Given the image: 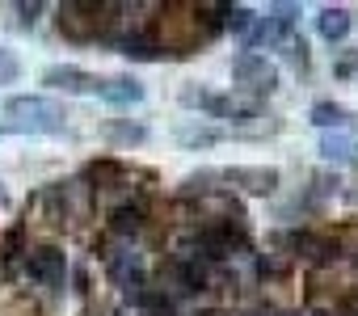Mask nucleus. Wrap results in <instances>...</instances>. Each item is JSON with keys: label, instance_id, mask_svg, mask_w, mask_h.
<instances>
[{"label": "nucleus", "instance_id": "1", "mask_svg": "<svg viewBox=\"0 0 358 316\" xmlns=\"http://www.w3.org/2000/svg\"><path fill=\"white\" fill-rule=\"evenodd\" d=\"M5 118H9V131H38V135H59L64 131V106L43 97V93H30V97H9L5 101Z\"/></svg>", "mask_w": 358, "mask_h": 316}, {"label": "nucleus", "instance_id": "2", "mask_svg": "<svg viewBox=\"0 0 358 316\" xmlns=\"http://www.w3.org/2000/svg\"><path fill=\"white\" fill-rule=\"evenodd\" d=\"M232 80L245 89V93H274L278 89V68L266 59V55H257V51H241L236 59H232Z\"/></svg>", "mask_w": 358, "mask_h": 316}, {"label": "nucleus", "instance_id": "3", "mask_svg": "<svg viewBox=\"0 0 358 316\" xmlns=\"http://www.w3.org/2000/svg\"><path fill=\"white\" fill-rule=\"evenodd\" d=\"M101 13H106V9H97V5H80V0L64 5V9H59V30H64V38H72V43H89V38H97V34H101Z\"/></svg>", "mask_w": 358, "mask_h": 316}, {"label": "nucleus", "instance_id": "4", "mask_svg": "<svg viewBox=\"0 0 358 316\" xmlns=\"http://www.w3.org/2000/svg\"><path fill=\"white\" fill-rule=\"evenodd\" d=\"M43 85H47L51 93H93V97H97L101 76H93V72H85V68H72V64H55V68L43 72Z\"/></svg>", "mask_w": 358, "mask_h": 316}, {"label": "nucleus", "instance_id": "5", "mask_svg": "<svg viewBox=\"0 0 358 316\" xmlns=\"http://www.w3.org/2000/svg\"><path fill=\"white\" fill-rule=\"evenodd\" d=\"M220 178L249 190V194H274L278 190V169H266V165H236V169H224Z\"/></svg>", "mask_w": 358, "mask_h": 316}, {"label": "nucleus", "instance_id": "6", "mask_svg": "<svg viewBox=\"0 0 358 316\" xmlns=\"http://www.w3.org/2000/svg\"><path fill=\"white\" fill-rule=\"evenodd\" d=\"M30 278H38L43 287H64V274H68V261H64V253L55 249V245H38L34 253H30Z\"/></svg>", "mask_w": 358, "mask_h": 316}, {"label": "nucleus", "instance_id": "7", "mask_svg": "<svg viewBox=\"0 0 358 316\" xmlns=\"http://www.w3.org/2000/svg\"><path fill=\"white\" fill-rule=\"evenodd\" d=\"M350 30H354V13H350V9H341V5H324V9L316 13V34H320L324 43H345Z\"/></svg>", "mask_w": 358, "mask_h": 316}, {"label": "nucleus", "instance_id": "8", "mask_svg": "<svg viewBox=\"0 0 358 316\" xmlns=\"http://www.w3.org/2000/svg\"><path fill=\"white\" fill-rule=\"evenodd\" d=\"M97 97H106V101H114V106H135V101L148 97V89H143L135 76H110V80L97 85Z\"/></svg>", "mask_w": 358, "mask_h": 316}, {"label": "nucleus", "instance_id": "9", "mask_svg": "<svg viewBox=\"0 0 358 316\" xmlns=\"http://www.w3.org/2000/svg\"><path fill=\"white\" fill-rule=\"evenodd\" d=\"M308 118H312L320 131H350V127H354V114H350L345 106H337V101H316V106L308 110Z\"/></svg>", "mask_w": 358, "mask_h": 316}, {"label": "nucleus", "instance_id": "10", "mask_svg": "<svg viewBox=\"0 0 358 316\" xmlns=\"http://www.w3.org/2000/svg\"><path fill=\"white\" fill-rule=\"evenodd\" d=\"M295 17H299V9H295V5H274V9L262 17L266 43H278V38H287V34L295 30Z\"/></svg>", "mask_w": 358, "mask_h": 316}, {"label": "nucleus", "instance_id": "11", "mask_svg": "<svg viewBox=\"0 0 358 316\" xmlns=\"http://www.w3.org/2000/svg\"><path fill=\"white\" fill-rule=\"evenodd\" d=\"M106 139L118 143V148H131V143H143L148 139V127L143 122H131V118H110L106 122Z\"/></svg>", "mask_w": 358, "mask_h": 316}, {"label": "nucleus", "instance_id": "12", "mask_svg": "<svg viewBox=\"0 0 358 316\" xmlns=\"http://www.w3.org/2000/svg\"><path fill=\"white\" fill-rule=\"evenodd\" d=\"M320 156H324V161H350V156H354V143H350V135L345 131H324V139H320Z\"/></svg>", "mask_w": 358, "mask_h": 316}, {"label": "nucleus", "instance_id": "13", "mask_svg": "<svg viewBox=\"0 0 358 316\" xmlns=\"http://www.w3.org/2000/svg\"><path fill=\"white\" fill-rule=\"evenodd\" d=\"M118 55L139 59V64H152V59H160V47H156L152 38H143V34H131V38H122V43H118Z\"/></svg>", "mask_w": 358, "mask_h": 316}, {"label": "nucleus", "instance_id": "14", "mask_svg": "<svg viewBox=\"0 0 358 316\" xmlns=\"http://www.w3.org/2000/svg\"><path fill=\"white\" fill-rule=\"evenodd\" d=\"M139 224H143V207H118L114 220H110V228H114L118 236H135Z\"/></svg>", "mask_w": 358, "mask_h": 316}, {"label": "nucleus", "instance_id": "15", "mask_svg": "<svg viewBox=\"0 0 358 316\" xmlns=\"http://www.w3.org/2000/svg\"><path fill=\"white\" fill-rule=\"evenodd\" d=\"M177 139H182L186 148H211V143L224 139V131H215V127H186V131H177Z\"/></svg>", "mask_w": 358, "mask_h": 316}, {"label": "nucleus", "instance_id": "16", "mask_svg": "<svg viewBox=\"0 0 358 316\" xmlns=\"http://www.w3.org/2000/svg\"><path fill=\"white\" fill-rule=\"evenodd\" d=\"M22 80V59L13 47H0V85H17Z\"/></svg>", "mask_w": 358, "mask_h": 316}, {"label": "nucleus", "instance_id": "17", "mask_svg": "<svg viewBox=\"0 0 358 316\" xmlns=\"http://www.w3.org/2000/svg\"><path fill=\"white\" fill-rule=\"evenodd\" d=\"M224 26L236 30V34L253 30V9H245V5H228V9H224Z\"/></svg>", "mask_w": 358, "mask_h": 316}, {"label": "nucleus", "instance_id": "18", "mask_svg": "<svg viewBox=\"0 0 358 316\" xmlns=\"http://www.w3.org/2000/svg\"><path fill=\"white\" fill-rule=\"evenodd\" d=\"M207 101H211V89H194V85H186L182 89V106H190V110H207Z\"/></svg>", "mask_w": 358, "mask_h": 316}, {"label": "nucleus", "instance_id": "19", "mask_svg": "<svg viewBox=\"0 0 358 316\" xmlns=\"http://www.w3.org/2000/svg\"><path fill=\"white\" fill-rule=\"evenodd\" d=\"M17 13H22V26H34V17L43 13V5H38V0H30V5H17Z\"/></svg>", "mask_w": 358, "mask_h": 316}, {"label": "nucleus", "instance_id": "20", "mask_svg": "<svg viewBox=\"0 0 358 316\" xmlns=\"http://www.w3.org/2000/svg\"><path fill=\"white\" fill-rule=\"evenodd\" d=\"M5 203H9V194H5V186H0V207H5Z\"/></svg>", "mask_w": 358, "mask_h": 316}]
</instances>
